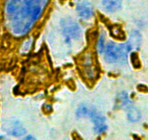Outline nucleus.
<instances>
[{
    "instance_id": "obj_1",
    "label": "nucleus",
    "mask_w": 148,
    "mask_h": 140,
    "mask_svg": "<svg viewBox=\"0 0 148 140\" xmlns=\"http://www.w3.org/2000/svg\"><path fill=\"white\" fill-rule=\"evenodd\" d=\"M47 0H8L6 16L15 35H23L39 19Z\"/></svg>"
},
{
    "instance_id": "obj_2",
    "label": "nucleus",
    "mask_w": 148,
    "mask_h": 140,
    "mask_svg": "<svg viewBox=\"0 0 148 140\" xmlns=\"http://www.w3.org/2000/svg\"><path fill=\"white\" fill-rule=\"evenodd\" d=\"M61 26L62 28V33L67 40L78 39L80 37L81 28L76 21L71 19H64L62 21Z\"/></svg>"
},
{
    "instance_id": "obj_3",
    "label": "nucleus",
    "mask_w": 148,
    "mask_h": 140,
    "mask_svg": "<svg viewBox=\"0 0 148 140\" xmlns=\"http://www.w3.org/2000/svg\"><path fill=\"white\" fill-rule=\"evenodd\" d=\"M88 116L90 117L92 122L95 123V131L97 134H101L107 129V125L105 124V118L103 115L98 113L95 110L90 109Z\"/></svg>"
},
{
    "instance_id": "obj_4",
    "label": "nucleus",
    "mask_w": 148,
    "mask_h": 140,
    "mask_svg": "<svg viewBox=\"0 0 148 140\" xmlns=\"http://www.w3.org/2000/svg\"><path fill=\"white\" fill-rule=\"evenodd\" d=\"M105 58L108 63H115L119 61L117 45L113 42H110L108 44L105 50Z\"/></svg>"
},
{
    "instance_id": "obj_5",
    "label": "nucleus",
    "mask_w": 148,
    "mask_h": 140,
    "mask_svg": "<svg viewBox=\"0 0 148 140\" xmlns=\"http://www.w3.org/2000/svg\"><path fill=\"white\" fill-rule=\"evenodd\" d=\"M5 130L8 134L14 136V137H21L26 133L24 127L18 121L8 123L6 127H5Z\"/></svg>"
},
{
    "instance_id": "obj_6",
    "label": "nucleus",
    "mask_w": 148,
    "mask_h": 140,
    "mask_svg": "<svg viewBox=\"0 0 148 140\" xmlns=\"http://www.w3.org/2000/svg\"><path fill=\"white\" fill-rule=\"evenodd\" d=\"M77 11L79 16L83 19H89L93 15L92 5L88 2H83L79 4L77 6Z\"/></svg>"
},
{
    "instance_id": "obj_7",
    "label": "nucleus",
    "mask_w": 148,
    "mask_h": 140,
    "mask_svg": "<svg viewBox=\"0 0 148 140\" xmlns=\"http://www.w3.org/2000/svg\"><path fill=\"white\" fill-rule=\"evenodd\" d=\"M102 5L105 10L114 12L121 7V0H102Z\"/></svg>"
},
{
    "instance_id": "obj_8",
    "label": "nucleus",
    "mask_w": 148,
    "mask_h": 140,
    "mask_svg": "<svg viewBox=\"0 0 148 140\" xmlns=\"http://www.w3.org/2000/svg\"><path fill=\"white\" fill-rule=\"evenodd\" d=\"M132 47L129 44L126 43L121 44L118 45V53H119V61L120 62H125L127 59V56L129 53L132 51Z\"/></svg>"
},
{
    "instance_id": "obj_9",
    "label": "nucleus",
    "mask_w": 148,
    "mask_h": 140,
    "mask_svg": "<svg viewBox=\"0 0 148 140\" xmlns=\"http://www.w3.org/2000/svg\"><path fill=\"white\" fill-rule=\"evenodd\" d=\"M129 44L132 47V49H139L141 43V35L139 31H132L130 34Z\"/></svg>"
},
{
    "instance_id": "obj_10",
    "label": "nucleus",
    "mask_w": 148,
    "mask_h": 140,
    "mask_svg": "<svg viewBox=\"0 0 148 140\" xmlns=\"http://www.w3.org/2000/svg\"><path fill=\"white\" fill-rule=\"evenodd\" d=\"M127 115L129 120L132 122H137L141 118V114L139 111L136 107H129Z\"/></svg>"
},
{
    "instance_id": "obj_11",
    "label": "nucleus",
    "mask_w": 148,
    "mask_h": 140,
    "mask_svg": "<svg viewBox=\"0 0 148 140\" xmlns=\"http://www.w3.org/2000/svg\"><path fill=\"white\" fill-rule=\"evenodd\" d=\"M129 101L128 94L125 92H122L119 95L117 98V105H119L120 107H129Z\"/></svg>"
},
{
    "instance_id": "obj_12",
    "label": "nucleus",
    "mask_w": 148,
    "mask_h": 140,
    "mask_svg": "<svg viewBox=\"0 0 148 140\" xmlns=\"http://www.w3.org/2000/svg\"><path fill=\"white\" fill-rule=\"evenodd\" d=\"M89 110H90L89 108H88L84 104H82L78 109L77 112H76V115L78 118H82V117L86 116V115L88 116Z\"/></svg>"
},
{
    "instance_id": "obj_13",
    "label": "nucleus",
    "mask_w": 148,
    "mask_h": 140,
    "mask_svg": "<svg viewBox=\"0 0 148 140\" xmlns=\"http://www.w3.org/2000/svg\"><path fill=\"white\" fill-rule=\"evenodd\" d=\"M97 48V51L99 52V53H102V52L104 51V49H105V37H104L103 35H101L100 37H99Z\"/></svg>"
},
{
    "instance_id": "obj_14",
    "label": "nucleus",
    "mask_w": 148,
    "mask_h": 140,
    "mask_svg": "<svg viewBox=\"0 0 148 140\" xmlns=\"http://www.w3.org/2000/svg\"><path fill=\"white\" fill-rule=\"evenodd\" d=\"M132 61L133 63V65L136 68H139L140 67V61H139V58L136 53H133L132 55Z\"/></svg>"
}]
</instances>
